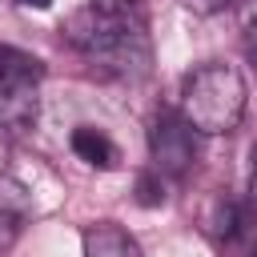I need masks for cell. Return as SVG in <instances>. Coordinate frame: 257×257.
<instances>
[{
	"label": "cell",
	"instance_id": "6da1fadb",
	"mask_svg": "<svg viewBox=\"0 0 257 257\" xmlns=\"http://www.w3.org/2000/svg\"><path fill=\"white\" fill-rule=\"evenodd\" d=\"M68 40L100 68L120 72V76H141L149 68V36L145 28L124 12H104L88 8L68 20Z\"/></svg>",
	"mask_w": 257,
	"mask_h": 257
},
{
	"label": "cell",
	"instance_id": "7a4b0ae2",
	"mask_svg": "<svg viewBox=\"0 0 257 257\" xmlns=\"http://www.w3.org/2000/svg\"><path fill=\"white\" fill-rule=\"evenodd\" d=\"M245 80L233 64L209 60L193 68L181 84V116L201 133V137H221L233 133L245 116Z\"/></svg>",
	"mask_w": 257,
	"mask_h": 257
},
{
	"label": "cell",
	"instance_id": "3957f363",
	"mask_svg": "<svg viewBox=\"0 0 257 257\" xmlns=\"http://www.w3.org/2000/svg\"><path fill=\"white\" fill-rule=\"evenodd\" d=\"M197 128L181 116V112H157L153 128H149V153H153V169L165 177H185L197 165Z\"/></svg>",
	"mask_w": 257,
	"mask_h": 257
},
{
	"label": "cell",
	"instance_id": "277c9868",
	"mask_svg": "<svg viewBox=\"0 0 257 257\" xmlns=\"http://www.w3.org/2000/svg\"><path fill=\"white\" fill-rule=\"evenodd\" d=\"M32 217V193L24 181L16 177H0V249H8L16 241V233L24 229V221Z\"/></svg>",
	"mask_w": 257,
	"mask_h": 257
},
{
	"label": "cell",
	"instance_id": "5b68a950",
	"mask_svg": "<svg viewBox=\"0 0 257 257\" xmlns=\"http://www.w3.org/2000/svg\"><path fill=\"white\" fill-rule=\"evenodd\" d=\"M44 76V60L24 52V48H12V44H0V92H32Z\"/></svg>",
	"mask_w": 257,
	"mask_h": 257
},
{
	"label": "cell",
	"instance_id": "8992f818",
	"mask_svg": "<svg viewBox=\"0 0 257 257\" xmlns=\"http://www.w3.org/2000/svg\"><path fill=\"white\" fill-rule=\"evenodd\" d=\"M80 245H84V257H145L141 245H137V237L128 229H120L116 221L88 225L84 237H80Z\"/></svg>",
	"mask_w": 257,
	"mask_h": 257
},
{
	"label": "cell",
	"instance_id": "52a82bcc",
	"mask_svg": "<svg viewBox=\"0 0 257 257\" xmlns=\"http://www.w3.org/2000/svg\"><path fill=\"white\" fill-rule=\"evenodd\" d=\"M68 145H72V153H76L84 165H92V169H112V165L120 161L116 145H112V141H108L100 128H92V124H80V128H72Z\"/></svg>",
	"mask_w": 257,
	"mask_h": 257
},
{
	"label": "cell",
	"instance_id": "ba28073f",
	"mask_svg": "<svg viewBox=\"0 0 257 257\" xmlns=\"http://www.w3.org/2000/svg\"><path fill=\"white\" fill-rule=\"evenodd\" d=\"M253 213H249V205H237V201H217V209H213V233L221 237V241H241V237H249L253 233Z\"/></svg>",
	"mask_w": 257,
	"mask_h": 257
},
{
	"label": "cell",
	"instance_id": "9c48e42d",
	"mask_svg": "<svg viewBox=\"0 0 257 257\" xmlns=\"http://www.w3.org/2000/svg\"><path fill=\"white\" fill-rule=\"evenodd\" d=\"M137 201L141 205H161L165 201V185H161V173L153 169V173H141V181H137Z\"/></svg>",
	"mask_w": 257,
	"mask_h": 257
},
{
	"label": "cell",
	"instance_id": "30bf717a",
	"mask_svg": "<svg viewBox=\"0 0 257 257\" xmlns=\"http://www.w3.org/2000/svg\"><path fill=\"white\" fill-rule=\"evenodd\" d=\"M245 56L257 64V12L245 20Z\"/></svg>",
	"mask_w": 257,
	"mask_h": 257
},
{
	"label": "cell",
	"instance_id": "8fae6325",
	"mask_svg": "<svg viewBox=\"0 0 257 257\" xmlns=\"http://www.w3.org/2000/svg\"><path fill=\"white\" fill-rule=\"evenodd\" d=\"M133 0H92V8H104V12H124Z\"/></svg>",
	"mask_w": 257,
	"mask_h": 257
},
{
	"label": "cell",
	"instance_id": "7c38bea8",
	"mask_svg": "<svg viewBox=\"0 0 257 257\" xmlns=\"http://www.w3.org/2000/svg\"><path fill=\"white\" fill-rule=\"evenodd\" d=\"M249 201L257 205V149H253V169H249Z\"/></svg>",
	"mask_w": 257,
	"mask_h": 257
},
{
	"label": "cell",
	"instance_id": "4fadbf2b",
	"mask_svg": "<svg viewBox=\"0 0 257 257\" xmlns=\"http://www.w3.org/2000/svg\"><path fill=\"white\" fill-rule=\"evenodd\" d=\"M16 4H20V8H36V12H44L52 0H16Z\"/></svg>",
	"mask_w": 257,
	"mask_h": 257
}]
</instances>
